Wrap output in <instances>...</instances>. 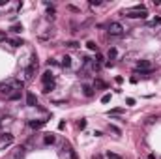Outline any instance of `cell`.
Returning a JSON list of instances; mask_svg holds the SVG:
<instances>
[{"label": "cell", "instance_id": "1", "mask_svg": "<svg viewBox=\"0 0 161 159\" xmlns=\"http://www.w3.org/2000/svg\"><path fill=\"white\" fill-rule=\"evenodd\" d=\"M24 86V82L23 81H6V82H0V94L6 95V98H10V95L13 92H21Z\"/></svg>", "mask_w": 161, "mask_h": 159}, {"label": "cell", "instance_id": "2", "mask_svg": "<svg viewBox=\"0 0 161 159\" xmlns=\"http://www.w3.org/2000/svg\"><path fill=\"white\" fill-rule=\"evenodd\" d=\"M125 17H129V19H146L148 17V11H146L142 6H135V8L125 11Z\"/></svg>", "mask_w": 161, "mask_h": 159}, {"label": "cell", "instance_id": "3", "mask_svg": "<svg viewBox=\"0 0 161 159\" xmlns=\"http://www.w3.org/2000/svg\"><path fill=\"white\" fill-rule=\"evenodd\" d=\"M107 32L111 34V36H122V34H124V26L120 23H111L107 26Z\"/></svg>", "mask_w": 161, "mask_h": 159}, {"label": "cell", "instance_id": "4", "mask_svg": "<svg viewBox=\"0 0 161 159\" xmlns=\"http://www.w3.org/2000/svg\"><path fill=\"white\" fill-rule=\"evenodd\" d=\"M36 67H38V56H32V64L26 67V71H24L26 81H30V79L34 77V73H36Z\"/></svg>", "mask_w": 161, "mask_h": 159}, {"label": "cell", "instance_id": "5", "mask_svg": "<svg viewBox=\"0 0 161 159\" xmlns=\"http://www.w3.org/2000/svg\"><path fill=\"white\" fill-rule=\"evenodd\" d=\"M137 71H152V62L150 60H139L137 62Z\"/></svg>", "mask_w": 161, "mask_h": 159}, {"label": "cell", "instance_id": "6", "mask_svg": "<svg viewBox=\"0 0 161 159\" xmlns=\"http://www.w3.org/2000/svg\"><path fill=\"white\" fill-rule=\"evenodd\" d=\"M26 105H28V107H36V105H38V98H36V94H32V92L26 94Z\"/></svg>", "mask_w": 161, "mask_h": 159}, {"label": "cell", "instance_id": "7", "mask_svg": "<svg viewBox=\"0 0 161 159\" xmlns=\"http://www.w3.org/2000/svg\"><path fill=\"white\" fill-rule=\"evenodd\" d=\"M47 124V120H30V127L32 129H39V127H43Z\"/></svg>", "mask_w": 161, "mask_h": 159}, {"label": "cell", "instance_id": "8", "mask_svg": "<svg viewBox=\"0 0 161 159\" xmlns=\"http://www.w3.org/2000/svg\"><path fill=\"white\" fill-rule=\"evenodd\" d=\"M41 81H43V84H49V82H54V77H53L51 71H45L43 77H41Z\"/></svg>", "mask_w": 161, "mask_h": 159}, {"label": "cell", "instance_id": "9", "mask_svg": "<svg viewBox=\"0 0 161 159\" xmlns=\"http://www.w3.org/2000/svg\"><path fill=\"white\" fill-rule=\"evenodd\" d=\"M24 154H26V152H24V148H23V146H17V148H15V152H13V155H15L17 159L24 157Z\"/></svg>", "mask_w": 161, "mask_h": 159}, {"label": "cell", "instance_id": "10", "mask_svg": "<svg viewBox=\"0 0 161 159\" xmlns=\"http://www.w3.org/2000/svg\"><path fill=\"white\" fill-rule=\"evenodd\" d=\"M82 90H85V95H86V98H92V95H94V90H92V86H82Z\"/></svg>", "mask_w": 161, "mask_h": 159}, {"label": "cell", "instance_id": "11", "mask_svg": "<svg viewBox=\"0 0 161 159\" xmlns=\"http://www.w3.org/2000/svg\"><path fill=\"white\" fill-rule=\"evenodd\" d=\"M10 45H11V47H21V45H23V39H19V38L10 39Z\"/></svg>", "mask_w": 161, "mask_h": 159}, {"label": "cell", "instance_id": "12", "mask_svg": "<svg viewBox=\"0 0 161 159\" xmlns=\"http://www.w3.org/2000/svg\"><path fill=\"white\" fill-rule=\"evenodd\" d=\"M68 49H79V43H77V41H66L64 43Z\"/></svg>", "mask_w": 161, "mask_h": 159}, {"label": "cell", "instance_id": "13", "mask_svg": "<svg viewBox=\"0 0 161 159\" xmlns=\"http://www.w3.org/2000/svg\"><path fill=\"white\" fill-rule=\"evenodd\" d=\"M43 142H45V144H53V142H54V135L47 133V135H45V139H43Z\"/></svg>", "mask_w": 161, "mask_h": 159}, {"label": "cell", "instance_id": "14", "mask_svg": "<svg viewBox=\"0 0 161 159\" xmlns=\"http://www.w3.org/2000/svg\"><path fill=\"white\" fill-rule=\"evenodd\" d=\"M60 64L64 66V67H69V66H71V58H69V56H64V58H62V62H60Z\"/></svg>", "mask_w": 161, "mask_h": 159}, {"label": "cell", "instance_id": "15", "mask_svg": "<svg viewBox=\"0 0 161 159\" xmlns=\"http://www.w3.org/2000/svg\"><path fill=\"white\" fill-rule=\"evenodd\" d=\"M107 159H122V155L114 154V152H107Z\"/></svg>", "mask_w": 161, "mask_h": 159}, {"label": "cell", "instance_id": "16", "mask_svg": "<svg viewBox=\"0 0 161 159\" xmlns=\"http://www.w3.org/2000/svg\"><path fill=\"white\" fill-rule=\"evenodd\" d=\"M10 30H11V32H15V34H19L21 30H23V24H13Z\"/></svg>", "mask_w": 161, "mask_h": 159}, {"label": "cell", "instance_id": "17", "mask_svg": "<svg viewBox=\"0 0 161 159\" xmlns=\"http://www.w3.org/2000/svg\"><path fill=\"white\" fill-rule=\"evenodd\" d=\"M53 88H54V82H49V84H45V86H43V92H45V94H49Z\"/></svg>", "mask_w": 161, "mask_h": 159}, {"label": "cell", "instance_id": "18", "mask_svg": "<svg viewBox=\"0 0 161 159\" xmlns=\"http://www.w3.org/2000/svg\"><path fill=\"white\" fill-rule=\"evenodd\" d=\"M86 47H88L90 51H96V53H97V45L94 43V41H88V43H86Z\"/></svg>", "mask_w": 161, "mask_h": 159}, {"label": "cell", "instance_id": "19", "mask_svg": "<svg viewBox=\"0 0 161 159\" xmlns=\"http://www.w3.org/2000/svg\"><path fill=\"white\" fill-rule=\"evenodd\" d=\"M2 141H4V142H11V141H13V137H11L10 133H4V135H2Z\"/></svg>", "mask_w": 161, "mask_h": 159}, {"label": "cell", "instance_id": "20", "mask_svg": "<svg viewBox=\"0 0 161 159\" xmlns=\"http://www.w3.org/2000/svg\"><path fill=\"white\" fill-rule=\"evenodd\" d=\"M19 98H21V92H13V94L10 95L8 99H11V101H15V99H19Z\"/></svg>", "mask_w": 161, "mask_h": 159}, {"label": "cell", "instance_id": "21", "mask_svg": "<svg viewBox=\"0 0 161 159\" xmlns=\"http://www.w3.org/2000/svg\"><path fill=\"white\" fill-rule=\"evenodd\" d=\"M157 24H161V17H156L154 21H150V26H157Z\"/></svg>", "mask_w": 161, "mask_h": 159}, {"label": "cell", "instance_id": "22", "mask_svg": "<svg viewBox=\"0 0 161 159\" xmlns=\"http://www.w3.org/2000/svg\"><path fill=\"white\" fill-rule=\"evenodd\" d=\"M109 101H111V94H105L101 98V103H109Z\"/></svg>", "mask_w": 161, "mask_h": 159}, {"label": "cell", "instance_id": "23", "mask_svg": "<svg viewBox=\"0 0 161 159\" xmlns=\"http://www.w3.org/2000/svg\"><path fill=\"white\" fill-rule=\"evenodd\" d=\"M120 112H122V109H113V110L109 112V116H111V114H120Z\"/></svg>", "mask_w": 161, "mask_h": 159}, {"label": "cell", "instance_id": "24", "mask_svg": "<svg viewBox=\"0 0 161 159\" xmlns=\"http://www.w3.org/2000/svg\"><path fill=\"white\" fill-rule=\"evenodd\" d=\"M6 39H8V36H6V32H2V30H0V41H6Z\"/></svg>", "mask_w": 161, "mask_h": 159}, {"label": "cell", "instance_id": "25", "mask_svg": "<svg viewBox=\"0 0 161 159\" xmlns=\"http://www.w3.org/2000/svg\"><path fill=\"white\" fill-rule=\"evenodd\" d=\"M86 127V120H81L79 122V129H85Z\"/></svg>", "mask_w": 161, "mask_h": 159}, {"label": "cell", "instance_id": "26", "mask_svg": "<svg viewBox=\"0 0 161 159\" xmlns=\"http://www.w3.org/2000/svg\"><path fill=\"white\" fill-rule=\"evenodd\" d=\"M101 0H90V6H99Z\"/></svg>", "mask_w": 161, "mask_h": 159}, {"label": "cell", "instance_id": "27", "mask_svg": "<svg viewBox=\"0 0 161 159\" xmlns=\"http://www.w3.org/2000/svg\"><path fill=\"white\" fill-rule=\"evenodd\" d=\"M109 56L114 58V56H116V49H111V51H109Z\"/></svg>", "mask_w": 161, "mask_h": 159}, {"label": "cell", "instance_id": "28", "mask_svg": "<svg viewBox=\"0 0 161 159\" xmlns=\"http://www.w3.org/2000/svg\"><path fill=\"white\" fill-rule=\"evenodd\" d=\"M125 103H128V105H135V99H133V98H128V99H125Z\"/></svg>", "mask_w": 161, "mask_h": 159}, {"label": "cell", "instance_id": "29", "mask_svg": "<svg viewBox=\"0 0 161 159\" xmlns=\"http://www.w3.org/2000/svg\"><path fill=\"white\" fill-rule=\"evenodd\" d=\"M111 131H114L116 135H120V129H118V127H114V126H111Z\"/></svg>", "mask_w": 161, "mask_h": 159}]
</instances>
